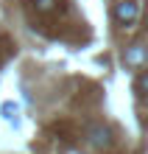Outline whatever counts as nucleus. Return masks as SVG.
Returning <instances> with one entry per match:
<instances>
[{"mask_svg":"<svg viewBox=\"0 0 148 154\" xmlns=\"http://www.w3.org/2000/svg\"><path fill=\"white\" fill-rule=\"evenodd\" d=\"M137 17H140V3L137 0H120L115 6V20L120 25H131Z\"/></svg>","mask_w":148,"mask_h":154,"instance_id":"1","label":"nucleus"},{"mask_svg":"<svg viewBox=\"0 0 148 154\" xmlns=\"http://www.w3.org/2000/svg\"><path fill=\"white\" fill-rule=\"evenodd\" d=\"M123 59H126V65H128V67H137V65H145V62H148V51L143 48V45H131V48H126V53H123Z\"/></svg>","mask_w":148,"mask_h":154,"instance_id":"2","label":"nucleus"},{"mask_svg":"<svg viewBox=\"0 0 148 154\" xmlns=\"http://www.w3.org/2000/svg\"><path fill=\"white\" fill-rule=\"evenodd\" d=\"M89 143L95 149H106L109 143H112V132H109L106 126H92L89 129Z\"/></svg>","mask_w":148,"mask_h":154,"instance_id":"3","label":"nucleus"},{"mask_svg":"<svg viewBox=\"0 0 148 154\" xmlns=\"http://www.w3.org/2000/svg\"><path fill=\"white\" fill-rule=\"evenodd\" d=\"M31 6L39 14H50V11H56V8H59V0H31Z\"/></svg>","mask_w":148,"mask_h":154,"instance_id":"4","label":"nucleus"},{"mask_svg":"<svg viewBox=\"0 0 148 154\" xmlns=\"http://www.w3.org/2000/svg\"><path fill=\"white\" fill-rule=\"evenodd\" d=\"M137 87H140V93L148 95V73H143L140 79H137Z\"/></svg>","mask_w":148,"mask_h":154,"instance_id":"5","label":"nucleus"},{"mask_svg":"<svg viewBox=\"0 0 148 154\" xmlns=\"http://www.w3.org/2000/svg\"><path fill=\"white\" fill-rule=\"evenodd\" d=\"M3 112H6V118L14 121V104H3Z\"/></svg>","mask_w":148,"mask_h":154,"instance_id":"6","label":"nucleus"}]
</instances>
